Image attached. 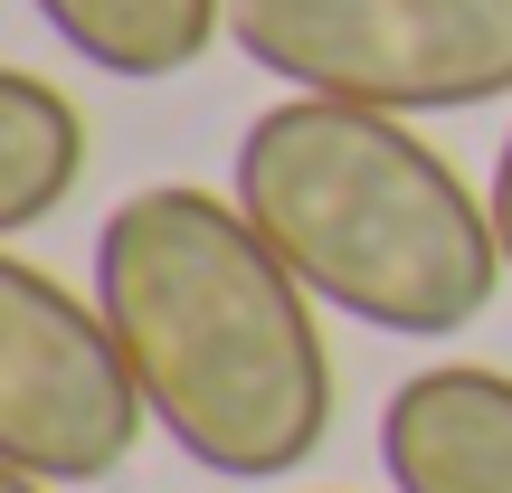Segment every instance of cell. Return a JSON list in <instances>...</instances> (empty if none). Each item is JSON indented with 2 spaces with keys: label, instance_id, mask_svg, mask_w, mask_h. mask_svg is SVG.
<instances>
[{
  "label": "cell",
  "instance_id": "52a82bcc",
  "mask_svg": "<svg viewBox=\"0 0 512 493\" xmlns=\"http://www.w3.org/2000/svg\"><path fill=\"white\" fill-rule=\"evenodd\" d=\"M76 181H86V114L38 67H10L0 76V238L38 228Z\"/></svg>",
  "mask_w": 512,
  "mask_h": 493
},
{
  "label": "cell",
  "instance_id": "8992f818",
  "mask_svg": "<svg viewBox=\"0 0 512 493\" xmlns=\"http://www.w3.org/2000/svg\"><path fill=\"white\" fill-rule=\"evenodd\" d=\"M38 19H48L86 67L143 86V76H181V67H200V57L219 48L228 0H38Z\"/></svg>",
  "mask_w": 512,
  "mask_h": 493
},
{
  "label": "cell",
  "instance_id": "5b68a950",
  "mask_svg": "<svg viewBox=\"0 0 512 493\" xmlns=\"http://www.w3.org/2000/svg\"><path fill=\"white\" fill-rule=\"evenodd\" d=\"M389 493H512V370L437 361L380 408Z\"/></svg>",
  "mask_w": 512,
  "mask_h": 493
},
{
  "label": "cell",
  "instance_id": "ba28073f",
  "mask_svg": "<svg viewBox=\"0 0 512 493\" xmlns=\"http://www.w3.org/2000/svg\"><path fill=\"white\" fill-rule=\"evenodd\" d=\"M494 238H503V266H512V133H503V152H494Z\"/></svg>",
  "mask_w": 512,
  "mask_h": 493
},
{
  "label": "cell",
  "instance_id": "7a4b0ae2",
  "mask_svg": "<svg viewBox=\"0 0 512 493\" xmlns=\"http://www.w3.org/2000/svg\"><path fill=\"white\" fill-rule=\"evenodd\" d=\"M228 200L266 228V247L304 275L313 304L351 313L399 342L465 332L503 285L494 200L465 190L408 114L285 95L238 133V190Z\"/></svg>",
  "mask_w": 512,
  "mask_h": 493
},
{
  "label": "cell",
  "instance_id": "277c9868",
  "mask_svg": "<svg viewBox=\"0 0 512 493\" xmlns=\"http://www.w3.org/2000/svg\"><path fill=\"white\" fill-rule=\"evenodd\" d=\"M143 380L105 304L57 285L29 256H0V456L38 484H105L143 446Z\"/></svg>",
  "mask_w": 512,
  "mask_h": 493
},
{
  "label": "cell",
  "instance_id": "9c48e42d",
  "mask_svg": "<svg viewBox=\"0 0 512 493\" xmlns=\"http://www.w3.org/2000/svg\"><path fill=\"white\" fill-rule=\"evenodd\" d=\"M0 493H57V484H38V475H10V484H0Z\"/></svg>",
  "mask_w": 512,
  "mask_h": 493
},
{
  "label": "cell",
  "instance_id": "3957f363",
  "mask_svg": "<svg viewBox=\"0 0 512 493\" xmlns=\"http://www.w3.org/2000/svg\"><path fill=\"white\" fill-rule=\"evenodd\" d=\"M247 67L380 114H475L512 95V0H228Z\"/></svg>",
  "mask_w": 512,
  "mask_h": 493
},
{
  "label": "cell",
  "instance_id": "6da1fadb",
  "mask_svg": "<svg viewBox=\"0 0 512 493\" xmlns=\"http://www.w3.org/2000/svg\"><path fill=\"white\" fill-rule=\"evenodd\" d=\"M95 304L152 427L200 475L285 484L332 437V351L313 294L238 200L152 181L95 228Z\"/></svg>",
  "mask_w": 512,
  "mask_h": 493
}]
</instances>
